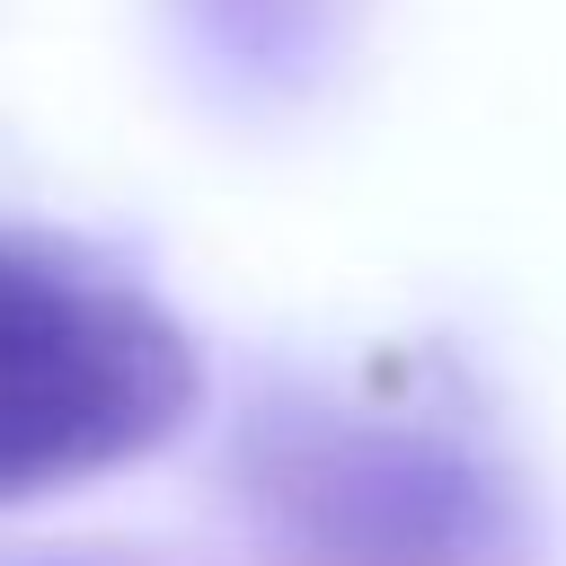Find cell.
Instances as JSON below:
<instances>
[{
	"label": "cell",
	"mask_w": 566,
	"mask_h": 566,
	"mask_svg": "<svg viewBox=\"0 0 566 566\" xmlns=\"http://www.w3.org/2000/svg\"><path fill=\"white\" fill-rule=\"evenodd\" d=\"M195 407L186 327L115 265L0 230V504L159 451Z\"/></svg>",
	"instance_id": "cell-1"
},
{
	"label": "cell",
	"mask_w": 566,
	"mask_h": 566,
	"mask_svg": "<svg viewBox=\"0 0 566 566\" xmlns=\"http://www.w3.org/2000/svg\"><path fill=\"white\" fill-rule=\"evenodd\" d=\"M239 486L301 566H522L513 486L451 433L292 398L248 424Z\"/></svg>",
	"instance_id": "cell-2"
}]
</instances>
